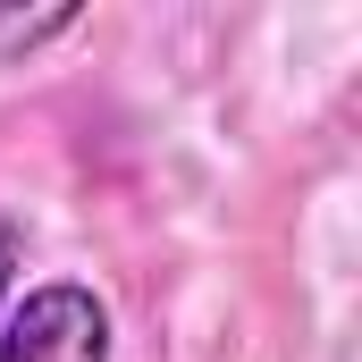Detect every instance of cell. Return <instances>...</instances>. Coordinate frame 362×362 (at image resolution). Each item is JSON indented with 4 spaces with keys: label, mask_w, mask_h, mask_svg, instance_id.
Instances as JSON below:
<instances>
[{
    "label": "cell",
    "mask_w": 362,
    "mask_h": 362,
    "mask_svg": "<svg viewBox=\"0 0 362 362\" xmlns=\"http://www.w3.org/2000/svg\"><path fill=\"white\" fill-rule=\"evenodd\" d=\"M0 362H110V312L76 278L25 286V303L0 320Z\"/></svg>",
    "instance_id": "6da1fadb"
},
{
    "label": "cell",
    "mask_w": 362,
    "mask_h": 362,
    "mask_svg": "<svg viewBox=\"0 0 362 362\" xmlns=\"http://www.w3.org/2000/svg\"><path fill=\"white\" fill-rule=\"evenodd\" d=\"M76 25V8L59 0V8H0V68H17V59H34L42 42H59Z\"/></svg>",
    "instance_id": "7a4b0ae2"
},
{
    "label": "cell",
    "mask_w": 362,
    "mask_h": 362,
    "mask_svg": "<svg viewBox=\"0 0 362 362\" xmlns=\"http://www.w3.org/2000/svg\"><path fill=\"white\" fill-rule=\"evenodd\" d=\"M17 270H25V228L0 211V303H8V286H17Z\"/></svg>",
    "instance_id": "3957f363"
}]
</instances>
